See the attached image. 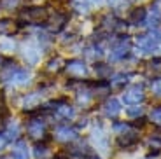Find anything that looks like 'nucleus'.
I'll use <instances>...</instances> for the list:
<instances>
[{
    "mask_svg": "<svg viewBox=\"0 0 161 159\" xmlns=\"http://www.w3.org/2000/svg\"><path fill=\"white\" fill-rule=\"evenodd\" d=\"M49 14L46 7H40V5H30V7L21 9L19 12V21L18 25L25 26V25H46L49 21Z\"/></svg>",
    "mask_w": 161,
    "mask_h": 159,
    "instance_id": "1",
    "label": "nucleus"
},
{
    "mask_svg": "<svg viewBox=\"0 0 161 159\" xmlns=\"http://www.w3.org/2000/svg\"><path fill=\"white\" fill-rule=\"evenodd\" d=\"M26 135L32 140H35V142L47 140L49 136H47V124H46V121L42 117H39V115H33L28 121V124H26Z\"/></svg>",
    "mask_w": 161,
    "mask_h": 159,
    "instance_id": "2",
    "label": "nucleus"
},
{
    "mask_svg": "<svg viewBox=\"0 0 161 159\" xmlns=\"http://www.w3.org/2000/svg\"><path fill=\"white\" fill-rule=\"evenodd\" d=\"M145 100V95H144V88L142 86H131L125 91L123 95V101L126 105H131V107H137L140 105L142 101Z\"/></svg>",
    "mask_w": 161,
    "mask_h": 159,
    "instance_id": "3",
    "label": "nucleus"
},
{
    "mask_svg": "<svg viewBox=\"0 0 161 159\" xmlns=\"http://www.w3.org/2000/svg\"><path fill=\"white\" fill-rule=\"evenodd\" d=\"M130 49V40L128 37H121L119 40H116L112 46V49H110V61H119L123 60L126 56V52H128Z\"/></svg>",
    "mask_w": 161,
    "mask_h": 159,
    "instance_id": "4",
    "label": "nucleus"
},
{
    "mask_svg": "<svg viewBox=\"0 0 161 159\" xmlns=\"http://www.w3.org/2000/svg\"><path fill=\"white\" fill-rule=\"evenodd\" d=\"M4 79L7 82H12V84H18V86H25V84H28L30 80V74L23 68H11L4 75Z\"/></svg>",
    "mask_w": 161,
    "mask_h": 159,
    "instance_id": "5",
    "label": "nucleus"
},
{
    "mask_svg": "<svg viewBox=\"0 0 161 159\" xmlns=\"http://www.w3.org/2000/svg\"><path fill=\"white\" fill-rule=\"evenodd\" d=\"M54 138L60 140V142H75L77 129L72 128L70 124H61V126L56 128V131H54Z\"/></svg>",
    "mask_w": 161,
    "mask_h": 159,
    "instance_id": "6",
    "label": "nucleus"
},
{
    "mask_svg": "<svg viewBox=\"0 0 161 159\" xmlns=\"http://www.w3.org/2000/svg\"><path fill=\"white\" fill-rule=\"evenodd\" d=\"M67 72L70 74V77H84L88 74V67H86L84 61L80 60H72L67 63Z\"/></svg>",
    "mask_w": 161,
    "mask_h": 159,
    "instance_id": "7",
    "label": "nucleus"
},
{
    "mask_svg": "<svg viewBox=\"0 0 161 159\" xmlns=\"http://www.w3.org/2000/svg\"><path fill=\"white\" fill-rule=\"evenodd\" d=\"M137 142H138V133H137L135 128H131L130 131H126V133L117 136V145H119V147L128 149V147H131V145H135Z\"/></svg>",
    "mask_w": 161,
    "mask_h": 159,
    "instance_id": "8",
    "label": "nucleus"
},
{
    "mask_svg": "<svg viewBox=\"0 0 161 159\" xmlns=\"http://www.w3.org/2000/svg\"><path fill=\"white\" fill-rule=\"evenodd\" d=\"M33 156L35 159H51V147H49V142L44 140V142H37L35 147H33Z\"/></svg>",
    "mask_w": 161,
    "mask_h": 159,
    "instance_id": "9",
    "label": "nucleus"
},
{
    "mask_svg": "<svg viewBox=\"0 0 161 159\" xmlns=\"http://www.w3.org/2000/svg\"><path fill=\"white\" fill-rule=\"evenodd\" d=\"M11 157L12 159H28L30 157L28 145H26L23 140H16L14 147H12V152H11Z\"/></svg>",
    "mask_w": 161,
    "mask_h": 159,
    "instance_id": "10",
    "label": "nucleus"
},
{
    "mask_svg": "<svg viewBox=\"0 0 161 159\" xmlns=\"http://www.w3.org/2000/svg\"><path fill=\"white\" fill-rule=\"evenodd\" d=\"M40 101H42V96L40 93H28V95L23 98V108L25 110H33V108L40 107Z\"/></svg>",
    "mask_w": 161,
    "mask_h": 159,
    "instance_id": "11",
    "label": "nucleus"
},
{
    "mask_svg": "<svg viewBox=\"0 0 161 159\" xmlns=\"http://www.w3.org/2000/svg\"><path fill=\"white\" fill-rule=\"evenodd\" d=\"M119 112H121V103L116 98H109L103 103V114L107 115V117H116Z\"/></svg>",
    "mask_w": 161,
    "mask_h": 159,
    "instance_id": "12",
    "label": "nucleus"
},
{
    "mask_svg": "<svg viewBox=\"0 0 161 159\" xmlns=\"http://www.w3.org/2000/svg\"><path fill=\"white\" fill-rule=\"evenodd\" d=\"M16 21L11 18H2L0 19V35H11L12 32H16Z\"/></svg>",
    "mask_w": 161,
    "mask_h": 159,
    "instance_id": "13",
    "label": "nucleus"
},
{
    "mask_svg": "<svg viewBox=\"0 0 161 159\" xmlns=\"http://www.w3.org/2000/svg\"><path fill=\"white\" fill-rule=\"evenodd\" d=\"M25 58H26V60L30 61V63H37V61H39V47H35V46L33 44H28L26 46V47H25Z\"/></svg>",
    "mask_w": 161,
    "mask_h": 159,
    "instance_id": "14",
    "label": "nucleus"
},
{
    "mask_svg": "<svg viewBox=\"0 0 161 159\" xmlns=\"http://www.w3.org/2000/svg\"><path fill=\"white\" fill-rule=\"evenodd\" d=\"M145 18H147V12H145L144 7H138V9L130 12V23H133V25H138L140 21H144Z\"/></svg>",
    "mask_w": 161,
    "mask_h": 159,
    "instance_id": "15",
    "label": "nucleus"
},
{
    "mask_svg": "<svg viewBox=\"0 0 161 159\" xmlns=\"http://www.w3.org/2000/svg\"><path fill=\"white\" fill-rule=\"evenodd\" d=\"M91 0H72V7L75 9L77 12H80V14H86V12H89V9H91Z\"/></svg>",
    "mask_w": 161,
    "mask_h": 159,
    "instance_id": "16",
    "label": "nucleus"
},
{
    "mask_svg": "<svg viewBox=\"0 0 161 159\" xmlns=\"http://www.w3.org/2000/svg\"><path fill=\"white\" fill-rule=\"evenodd\" d=\"M145 19H147V25H149L151 28H154L156 25L161 23V12L158 11V9H154V11L151 12V16L147 14V18H145Z\"/></svg>",
    "mask_w": 161,
    "mask_h": 159,
    "instance_id": "17",
    "label": "nucleus"
},
{
    "mask_svg": "<svg viewBox=\"0 0 161 159\" xmlns=\"http://www.w3.org/2000/svg\"><path fill=\"white\" fill-rule=\"evenodd\" d=\"M63 65H65V61L61 60V58H53V60L47 63L46 68H47V72H60Z\"/></svg>",
    "mask_w": 161,
    "mask_h": 159,
    "instance_id": "18",
    "label": "nucleus"
},
{
    "mask_svg": "<svg viewBox=\"0 0 161 159\" xmlns=\"http://www.w3.org/2000/svg\"><path fill=\"white\" fill-rule=\"evenodd\" d=\"M130 77L125 75V74H119V75H114L112 79H110V86H114V88H121V86H125L126 82H128Z\"/></svg>",
    "mask_w": 161,
    "mask_h": 159,
    "instance_id": "19",
    "label": "nucleus"
},
{
    "mask_svg": "<svg viewBox=\"0 0 161 159\" xmlns=\"http://www.w3.org/2000/svg\"><path fill=\"white\" fill-rule=\"evenodd\" d=\"M149 147L154 149V152H159L161 151V136L159 135H153L149 138Z\"/></svg>",
    "mask_w": 161,
    "mask_h": 159,
    "instance_id": "20",
    "label": "nucleus"
},
{
    "mask_svg": "<svg viewBox=\"0 0 161 159\" xmlns=\"http://www.w3.org/2000/svg\"><path fill=\"white\" fill-rule=\"evenodd\" d=\"M126 114H128V117H131V119H135V117H142L144 115V108L142 107H130L128 110H126Z\"/></svg>",
    "mask_w": 161,
    "mask_h": 159,
    "instance_id": "21",
    "label": "nucleus"
},
{
    "mask_svg": "<svg viewBox=\"0 0 161 159\" xmlns=\"http://www.w3.org/2000/svg\"><path fill=\"white\" fill-rule=\"evenodd\" d=\"M151 121L158 126H161V107H156L153 112H151Z\"/></svg>",
    "mask_w": 161,
    "mask_h": 159,
    "instance_id": "22",
    "label": "nucleus"
},
{
    "mask_svg": "<svg viewBox=\"0 0 161 159\" xmlns=\"http://www.w3.org/2000/svg\"><path fill=\"white\" fill-rule=\"evenodd\" d=\"M97 74L100 77H107V75H110V74H112V70H110L107 65H97Z\"/></svg>",
    "mask_w": 161,
    "mask_h": 159,
    "instance_id": "23",
    "label": "nucleus"
},
{
    "mask_svg": "<svg viewBox=\"0 0 161 159\" xmlns=\"http://www.w3.org/2000/svg\"><path fill=\"white\" fill-rule=\"evenodd\" d=\"M86 52H88L89 56H91V58H100L102 56V49L98 47L97 44L93 46V47H89V49H86Z\"/></svg>",
    "mask_w": 161,
    "mask_h": 159,
    "instance_id": "24",
    "label": "nucleus"
},
{
    "mask_svg": "<svg viewBox=\"0 0 161 159\" xmlns=\"http://www.w3.org/2000/svg\"><path fill=\"white\" fill-rule=\"evenodd\" d=\"M0 115L4 117L7 115V108H5V96H4V91L0 89Z\"/></svg>",
    "mask_w": 161,
    "mask_h": 159,
    "instance_id": "25",
    "label": "nucleus"
},
{
    "mask_svg": "<svg viewBox=\"0 0 161 159\" xmlns=\"http://www.w3.org/2000/svg\"><path fill=\"white\" fill-rule=\"evenodd\" d=\"M14 51V42H4L0 46V52H11Z\"/></svg>",
    "mask_w": 161,
    "mask_h": 159,
    "instance_id": "26",
    "label": "nucleus"
},
{
    "mask_svg": "<svg viewBox=\"0 0 161 159\" xmlns=\"http://www.w3.org/2000/svg\"><path fill=\"white\" fill-rule=\"evenodd\" d=\"M153 91L156 93L158 96H161V79L153 80Z\"/></svg>",
    "mask_w": 161,
    "mask_h": 159,
    "instance_id": "27",
    "label": "nucleus"
},
{
    "mask_svg": "<svg viewBox=\"0 0 161 159\" xmlns=\"http://www.w3.org/2000/svg\"><path fill=\"white\" fill-rule=\"evenodd\" d=\"M18 2H19V0H0V4L4 5V7H7V9H11V7H14V5H18Z\"/></svg>",
    "mask_w": 161,
    "mask_h": 159,
    "instance_id": "28",
    "label": "nucleus"
},
{
    "mask_svg": "<svg viewBox=\"0 0 161 159\" xmlns=\"http://www.w3.org/2000/svg\"><path fill=\"white\" fill-rule=\"evenodd\" d=\"M7 143H9V140L5 138V135H4V133H0V151H2Z\"/></svg>",
    "mask_w": 161,
    "mask_h": 159,
    "instance_id": "29",
    "label": "nucleus"
},
{
    "mask_svg": "<svg viewBox=\"0 0 161 159\" xmlns=\"http://www.w3.org/2000/svg\"><path fill=\"white\" fill-rule=\"evenodd\" d=\"M2 129H4V117L0 115V133H2Z\"/></svg>",
    "mask_w": 161,
    "mask_h": 159,
    "instance_id": "30",
    "label": "nucleus"
},
{
    "mask_svg": "<svg viewBox=\"0 0 161 159\" xmlns=\"http://www.w3.org/2000/svg\"><path fill=\"white\" fill-rule=\"evenodd\" d=\"M0 65H2V58H0Z\"/></svg>",
    "mask_w": 161,
    "mask_h": 159,
    "instance_id": "31",
    "label": "nucleus"
}]
</instances>
